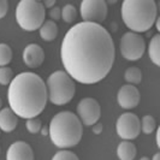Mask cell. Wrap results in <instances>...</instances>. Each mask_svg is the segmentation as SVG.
Here are the masks:
<instances>
[{
    "label": "cell",
    "instance_id": "cell-2",
    "mask_svg": "<svg viewBox=\"0 0 160 160\" xmlns=\"http://www.w3.org/2000/svg\"><path fill=\"white\" fill-rule=\"evenodd\" d=\"M10 108L24 119L38 117L48 102L46 83L34 72H21L8 84Z\"/></svg>",
    "mask_w": 160,
    "mask_h": 160
},
{
    "label": "cell",
    "instance_id": "cell-26",
    "mask_svg": "<svg viewBox=\"0 0 160 160\" xmlns=\"http://www.w3.org/2000/svg\"><path fill=\"white\" fill-rule=\"evenodd\" d=\"M8 11V2L6 0H0V19L6 16Z\"/></svg>",
    "mask_w": 160,
    "mask_h": 160
},
{
    "label": "cell",
    "instance_id": "cell-1",
    "mask_svg": "<svg viewBox=\"0 0 160 160\" xmlns=\"http://www.w3.org/2000/svg\"><path fill=\"white\" fill-rule=\"evenodd\" d=\"M64 71L82 84H95L112 70L116 47L101 24L80 22L64 35L60 47Z\"/></svg>",
    "mask_w": 160,
    "mask_h": 160
},
{
    "label": "cell",
    "instance_id": "cell-16",
    "mask_svg": "<svg viewBox=\"0 0 160 160\" xmlns=\"http://www.w3.org/2000/svg\"><path fill=\"white\" fill-rule=\"evenodd\" d=\"M39 30H40V38L43 41H47V42L56 40L57 36H58V32H59L57 23L51 21V19L45 21Z\"/></svg>",
    "mask_w": 160,
    "mask_h": 160
},
{
    "label": "cell",
    "instance_id": "cell-31",
    "mask_svg": "<svg viewBox=\"0 0 160 160\" xmlns=\"http://www.w3.org/2000/svg\"><path fill=\"white\" fill-rule=\"evenodd\" d=\"M41 134H42V135H43V136H45V135H48V129L46 128V127H45V128H41Z\"/></svg>",
    "mask_w": 160,
    "mask_h": 160
},
{
    "label": "cell",
    "instance_id": "cell-9",
    "mask_svg": "<svg viewBox=\"0 0 160 160\" xmlns=\"http://www.w3.org/2000/svg\"><path fill=\"white\" fill-rule=\"evenodd\" d=\"M116 131L118 136L124 141L135 140L141 132V122L135 113H123L117 119Z\"/></svg>",
    "mask_w": 160,
    "mask_h": 160
},
{
    "label": "cell",
    "instance_id": "cell-24",
    "mask_svg": "<svg viewBox=\"0 0 160 160\" xmlns=\"http://www.w3.org/2000/svg\"><path fill=\"white\" fill-rule=\"evenodd\" d=\"M52 160H80L78 157L71 151H59L57 152Z\"/></svg>",
    "mask_w": 160,
    "mask_h": 160
},
{
    "label": "cell",
    "instance_id": "cell-35",
    "mask_svg": "<svg viewBox=\"0 0 160 160\" xmlns=\"http://www.w3.org/2000/svg\"><path fill=\"white\" fill-rule=\"evenodd\" d=\"M1 105H2V101H1V98H0V110H1Z\"/></svg>",
    "mask_w": 160,
    "mask_h": 160
},
{
    "label": "cell",
    "instance_id": "cell-36",
    "mask_svg": "<svg viewBox=\"0 0 160 160\" xmlns=\"http://www.w3.org/2000/svg\"><path fill=\"white\" fill-rule=\"evenodd\" d=\"M0 153H1V149H0Z\"/></svg>",
    "mask_w": 160,
    "mask_h": 160
},
{
    "label": "cell",
    "instance_id": "cell-11",
    "mask_svg": "<svg viewBox=\"0 0 160 160\" xmlns=\"http://www.w3.org/2000/svg\"><path fill=\"white\" fill-rule=\"evenodd\" d=\"M140 92L132 84H124L120 87L117 94V101L122 108L124 110H132L140 104Z\"/></svg>",
    "mask_w": 160,
    "mask_h": 160
},
{
    "label": "cell",
    "instance_id": "cell-19",
    "mask_svg": "<svg viewBox=\"0 0 160 160\" xmlns=\"http://www.w3.org/2000/svg\"><path fill=\"white\" fill-rule=\"evenodd\" d=\"M12 60V49L8 43H0V68L8 66Z\"/></svg>",
    "mask_w": 160,
    "mask_h": 160
},
{
    "label": "cell",
    "instance_id": "cell-30",
    "mask_svg": "<svg viewBox=\"0 0 160 160\" xmlns=\"http://www.w3.org/2000/svg\"><path fill=\"white\" fill-rule=\"evenodd\" d=\"M155 28H157L158 32H160V18H157V19H155Z\"/></svg>",
    "mask_w": 160,
    "mask_h": 160
},
{
    "label": "cell",
    "instance_id": "cell-20",
    "mask_svg": "<svg viewBox=\"0 0 160 160\" xmlns=\"http://www.w3.org/2000/svg\"><path fill=\"white\" fill-rule=\"evenodd\" d=\"M157 129V122L154 119V117L147 114L144 116L141 120V130L146 135H151L153 131Z\"/></svg>",
    "mask_w": 160,
    "mask_h": 160
},
{
    "label": "cell",
    "instance_id": "cell-13",
    "mask_svg": "<svg viewBox=\"0 0 160 160\" xmlns=\"http://www.w3.org/2000/svg\"><path fill=\"white\" fill-rule=\"evenodd\" d=\"M6 160H34V152L30 144L23 141H16L8 147Z\"/></svg>",
    "mask_w": 160,
    "mask_h": 160
},
{
    "label": "cell",
    "instance_id": "cell-28",
    "mask_svg": "<svg viewBox=\"0 0 160 160\" xmlns=\"http://www.w3.org/2000/svg\"><path fill=\"white\" fill-rule=\"evenodd\" d=\"M42 4H43L45 8H54V5H56V1H54V0H45V2H42Z\"/></svg>",
    "mask_w": 160,
    "mask_h": 160
},
{
    "label": "cell",
    "instance_id": "cell-21",
    "mask_svg": "<svg viewBox=\"0 0 160 160\" xmlns=\"http://www.w3.org/2000/svg\"><path fill=\"white\" fill-rule=\"evenodd\" d=\"M76 17H77V10L73 5L68 4L62 8V19L65 23H72L76 19Z\"/></svg>",
    "mask_w": 160,
    "mask_h": 160
},
{
    "label": "cell",
    "instance_id": "cell-22",
    "mask_svg": "<svg viewBox=\"0 0 160 160\" xmlns=\"http://www.w3.org/2000/svg\"><path fill=\"white\" fill-rule=\"evenodd\" d=\"M13 80V71L8 66L0 68V84L1 86H8L11 81Z\"/></svg>",
    "mask_w": 160,
    "mask_h": 160
},
{
    "label": "cell",
    "instance_id": "cell-6",
    "mask_svg": "<svg viewBox=\"0 0 160 160\" xmlns=\"http://www.w3.org/2000/svg\"><path fill=\"white\" fill-rule=\"evenodd\" d=\"M46 10L39 0H21L16 8V21L25 32L40 29L45 22Z\"/></svg>",
    "mask_w": 160,
    "mask_h": 160
},
{
    "label": "cell",
    "instance_id": "cell-5",
    "mask_svg": "<svg viewBox=\"0 0 160 160\" xmlns=\"http://www.w3.org/2000/svg\"><path fill=\"white\" fill-rule=\"evenodd\" d=\"M48 101L57 106L69 104L75 96V81L64 71L57 70L52 72L46 82Z\"/></svg>",
    "mask_w": 160,
    "mask_h": 160
},
{
    "label": "cell",
    "instance_id": "cell-33",
    "mask_svg": "<svg viewBox=\"0 0 160 160\" xmlns=\"http://www.w3.org/2000/svg\"><path fill=\"white\" fill-rule=\"evenodd\" d=\"M140 160H151V159H149L148 157H142V158H141Z\"/></svg>",
    "mask_w": 160,
    "mask_h": 160
},
{
    "label": "cell",
    "instance_id": "cell-17",
    "mask_svg": "<svg viewBox=\"0 0 160 160\" xmlns=\"http://www.w3.org/2000/svg\"><path fill=\"white\" fill-rule=\"evenodd\" d=\"M148 54L153 62V64L159 66L160 65V35L155 34L153 35L149 45H148Z\"/></svg>",
    "mask_w": 160,
    "mask_h": 160
},
{
    "label": "cell",
    "instance_id": "cell-37",
    "mask_svg": "<svg viewBox=\"0 0 160 160\" xmlns=\"http://www.w3.org/2000/svg\"><path fill=\"white\" fill-rule=\"evenodd\" d=\"M0 132H1V130H0Z\"/></svg>",
    "mask_w": 160,
    "mask_h": 160
},
{
    "label": "cell",
    "instance_id": "cell-8",
    "mask_svg": "<svg viewBox=\"0 0 160 160\" xmlns=\"http://www.w3.org/2000/svg\"><path fill=\"white\" fill-rule=\"evenodd\" d=\"M108 12L107 2L104 0H83L81 2L80 13L83 22L101 24Z\"/></svg>",
    "mask_w": 160,
    "mask_h": 160
},
{
    "label": "cell",
    "instance_id": "cell-7",
    "mask_svg": "<svg viewBox=\"0 0 160 160\" xmlns=\"http://www.w3.org/2000/svg\"><path fill=\"white\" fill-rule=\"evenodd\" d=\"M119 49L120 54L124 59L135 62L143 57L146 51V42L140 34L127 32L119 41Z\"/></svg>",
    "mask_w": 160,
    "mask_h": 160
},
{
    "label": "cell",
    "instance_id": "cell-25",
    "mask_svg": "<svg viewBox=\"0 0 160 160\" xmlns=\"http://www.w3.org/2000/svg\"><path fill=\"white\" fill-rule=\"evenodd\" d=\"M49 17H51V21H53V22L60 19L62 18V8H57V6L52 8L49 10Z\"/></svg>",
    "mask_w": 160,
    "mask_h": 160
},
{
    "label": "cell",
    "instance_id": "cell-27",
    "mask_svg": "<svg viewBox=\"0 0 160 160\" xmlns=\"http://www.w3.org/2000/svg\"><path fill=\"white\" fill-rule=\"evenodd\" d=\"M93 127V132L95 134V135H99V134H101V131H102V129H104V127H102V124L101 123H95L94 125H92Z\"/></svg>",
    "mask_w": 160,
    "mask_h": 160
},
{
    "label": "cell",
    "instance_id": "cell-12",
    "mask_svg": "<svg viewBox=\"0 0 160 160\" xmlns=\"http://www.w3.org/2000/svg\"><path fill=\"white\" fill-rule=\"evenodd\" d=\"M23 62L30 69L40 68L45 60V52L40 45L29 43L23 49Z\"/></svg>",
    "mask_w": 160,
    "mask_h": 160
},
{
    "label": "cell",
    "instance_id": "cell-10",
    "mask_svg": "<svg viewBox=\"0 0 160 160\" xmlns=\"http://www.w3.org/2000/svg\"><path fill=\"white\" fill-rule=\"evenodd\" d=\"M82 124L92 127L99 122L101 116L100 104L93 98H84L77 105V114Z\"/></svg>",
    "mask_w": 160,
    "mask_h": 160
},
{
    "label": "cell",
    "instance_id": "cell-23",
    "mask_svg": "<svg viewBox=\"0 0 160 160\" xmlns=\"http://www.w3.org/2000/svg\"><path fill=\"white\" fill-rule=\"evenodd\" d=\"M25 127H27V130L30 134H38L41 130V128H42V123H41V119H39L38 117L29 118V119H27Z\"/></svg>",
    "mask_w": 160,
    "mask_h": 160
},
{
    "label": "cell",
    "instance_id": "cell-3",
    "mask_svg": "<svg viewBox=\"0 0 160 160\" xmlns=\"http://www.w3.org/2000/svg\"><path fill=\"white\" fill-rule=\"evenodd\" d=\"M83 124L73 112L63 111L51 119L48 135L52 143L58 148H72L80 143L83 134Z\"/></svg>",
    "mask_w": 160,
    "mask_h": 160
},
{
    "label": "cell",
    "instance_id": "cell-15",
    "mask_svg": "<svg viewBox=\"0 0 160 160\" xmlns=\"http://www.w3.org/2000/svg\"><path fill=\"white\" fill-rule=\"evenodd\" d=\"M136 153V146L131 141H122L117 147V157L119 160H134Z\"/></svg>",
    "mask_w": 160,
    "mask_h": 160
},
{
    "label": "cell",
    "instance_id": "cell-4",
    "mask_svg": "<svg viewBox=\"0 0 160 160\" xmlns=\"http://www.w3.org/2000/svg\"><path fill=\"white\" fill-rule=\"evenodd\" d=\"M120 15L130 32H147L152 29L158 18L157 2L154 0H124Z\"/></svg>",
    "mask_w": 160,
    "mask_h": 160
},
{
    "label": "cell",
    "instance_id": "cell-18",
    "mask_svg": "<svg viewBox=\"0 0 160 160\" xmlns=\"http://www.w3.org/2000/svg\"><path fill=\"white\" fill-rule=\"evenodd\" d=\"M124 78L129 84H138L142 81V71L136 66H130L124 73Z\"/></svg>",
    "mask_w": 160,
    "mask_h": 160
},
{
    "label": "cell",
    "instance_id": "cell-34",
    "mask_svg": "<svg viewBox=\"0 0 160 160\" xmlns=\"http://www.w3.org/2000/svg\"><path fill=\"white\" fill-rule=\"evenodd\" d=\"M147 36H149V38L152 36V30H151V32H147Z\"/></svg>",
    "mask_w": 160,
    "mask_h": 160
},
{
    "label": "cell",
    "instance_id": "cell-32",
    "mask_svg": "<svg viewBox=\"0 0 160 160\" xmlns=\"http://www.w3.org/2000/svg\"><path fill=\"white\" fill-rule=\"evenodd\" d=\"M152 160H160V153H155L154 157L152 158Z\"/></svg>",
    "mask_w": 160,
    "mask_h": 160
},
{
    "label": "cell",
    "instance_id": "cell-14",
    "mask_svg": "<svg viewBox=\"0 0 160 160\" xmlns=\"http://www.w3.org/2000/svg\"><path fill=\"white\" fill-rule=\"evenodd\" d=\"M18 117L10 107L0 110V130L5 132H12L17 128Z\"/></svg>",
    "mask_w": 160,
    "mask_h": 160
},
{
    "label": "cell",
    "instance_id": "cell-29",
    "mask_svg": "<svg viewBox=\"0 0 160 160\" xmlns=\"http://www.w3.org/2000/svg\"><path fill=\"white\" fill-rule=\"evenodd\" d=\"M155 140H157V146L160 148V128L157 129V137H155Z\"/></svg>",
    "mask_w": 160,
    "mask_h": 160
}]
</instances>
